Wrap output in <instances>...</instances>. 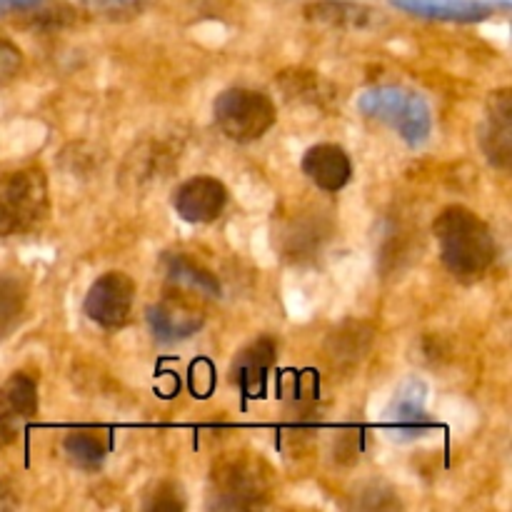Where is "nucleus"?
I'll return each mask as SVG.
<instances>
[{
    "label": "nucleus",
    "instance_id": "1",
    "mask_svg": "<svg viewBox=\"0 0 512 512\" xmlns=\"http://www.w3.org/2000/svg\"><path fill=\"white\" fill-rule=\"evenodd\" d=\"M433 233L448 273L463 283L485 278L498 258V245L483 218L463 205H450L438 215Z\"/></svg>",
    "mask_w": 512,
    "mask_h": 512
},
{
    "label": "nucleus",
    "instance_id": "10",
    "mask_svg": "<svg viewBox=\"0 0 512 512\" xmlns=\"http://www.w3.org/2000/svg\"><path fill=\"white\" fill-rule=\"evenodd\" d=\"M303 173L325 193H338L353 178V160L340 145L320 143L305 150Z\"/></svg>",
    "mask_w": 512,
    "mask_h": 512
},
{
    "label": "nucleus",
    "instance_id": "17",
    "mask_svg": "<svg viewBox=\"0 0 512 512\" xmlns=\"http://www.w3.org/2000/svg\"><path fill=\"white\" fill-rule=\"evenodd\" d=\"M63 453L68 455L75 468L98 470L108 455V443L100 433L93 430H75L63 438Z\"/></svg>",
    "mask_w": 512,
    "mask_h": 512
},
{
    "label": "nucleus",
    "instance_id": "22",
    "mask_svg": "<svg viewBox=\"0 0 512 512\" xmlns=\"http://www.w3.org/2000/svg\"><path fill=\"white\" fill-rule=\"evenodd\" d=\"M45 0H0V13L8 10H38Z\"/></svg>",
    "mask_w": 512,
    "mask_h": 512
},
{
    "label": "nucleus",
    "instance_id": "3",
    "mask_svg": "<svg viewBox=\"0 0 512 512\" xmlns=\"http://www.w3.org/2000/svg\"><path fill=\"white\" fill-rule=\"evenodd\" d=\"M48 180L40 168H20L0 178V238L25 235L48 213Z\"/></svg>",
    "mask_w": 512,
    "mask_h": 512
},
{
    "label": "nucleus",
    "instance_id": "16",
    "mask_svg": "<svg viewBox=\"0 0 512 512\" xmlns=\"http://www.w3.org/2000/svg\"><path fill=\"white\" fill-rule=\"evenodd\" d=\"M25 285L18 275L0 273V343L18 330L25 315Z\"/></svg>",
    "mask_w": 512,
    "mask_h": 512
},
{
    "label": "nucleus",
    "instance_id": "18",
    "mask_svg": "<svg viewBox=\"0 0 512 512\" xmlns=\"http://www.w3.org/2000/svg\"><path fill=\"white\" fill-rule=\"evenodd\" d=\"M278 88L288 100H305V103H318L320 95H325L323 80L310 70H283Z\"/></svg>",
    "mask_w": 512,
    "mask_h": 512
},
{
    "label": "nucleus",
    "instance_id": "5",
    "mask_svg": "<svg viewBox=\"0 0 512 512\" xmlns=\"http://www.w3.org/2000/svg\"><path fill=\"white\" fill-rule=\"evenodd\" d=\"M210 483L215 493L213 505L223 510L260 508L270 493L268 470L258 460L245 455L220 460L210 475Z\"/></svg>",
    "mask_w": 512,
    "mask_h": 512
},
{
    "label": "nucleus",
    "instance_id": "19",
    "mask_svg": "<svg viewBox=\"0 0 512 512\" xmlns=\"http://www.w3.org/2000/svg\"><path fill=\"white\" fill-rule=\"evenodd\" d=\"M308 15L328 25H355V28H360V25L368 23L370 10L353 3H318L310 5Z\"/></svg>",
    "mask_w": 512,
    "mask_h": 512
},
{
    "label": "nucleus",
    "instance_id": "12",
    "mask_svg": "<svg viewBox=\"0 0 512 512\" xmlns=\"http://www.w3.org/2000/svg\"><path fill=\"white\" fill-rule=\"evenodd\" d=\"M148 323L153 330V338L158 343H180V340L190 338V335L198 333L203 328L205 318L200 310H195L193 305L183 303V298L175 300H163L158 305H150L148 308Z\"/></svg>",
    "mask_w": 512,
    "mask_h": 512
},
{
    "label": "nucleus",
    "instance_id": "23",
    "mask_svg": "<svg viewBox=\"0 0 512 512\" xmlns=\"http://www.w3.org/2000/svg\"><path fill=\"white\" fill-rule=\"evenodd\" d=\"M13 505H15L13 493H10V490L5 488V485H0V510H3V508H13Z\"/></svg>",
    "mask_w": 512,
    "mask_h": 512
},
{
    "label": "nucleus",
    "instance_id": "7",
    "mask_svg": "<svg viewBox=\"0 0 512 512\" xmlns=\"http://www.w3.org/2000/svg\"><path fill=\"white\" fill-rule=\"evenodd\" d=\"M38 415V385L28 373H15L0 385V448L18 438L20 428Z\"/></svg>",
    "mask_w": 512,
    "mask_h": 512
},
{
    "label": "nucleus",
    "instance_id": "20",
    "mask_svg": "<svg viewBox=\"0 0 512 512\" xmlns=\"http://www.w3.org/2000/svg\"><path fill=\"white\" fill-rule=\"evenodd\" d=\"M23 68V53L15 43L0 38V85H8Z\"/></svg>",
    "mask_w": 512,
    "mask_h": 512
},
{
    "label": "nucleus",
    "instance_id": "6",
    "mask_svg": "<svg viewBox=\"0 0 512 512\" xmlns=\"http://www.w3.org/2000/svg\"><path fill=\"white\" fill-rule=\"evenodd\" d=\"M135 303V283L120 270L103 273L85 295L83 310L103 330H118L130 320Z\"/></svg>",
    "mask_w": 512,
    "mask_h": 512
},
{
    "label": "nucleus",
    "instance_id": "21",
    "mask_svg": "<svg viewBox=\"0 0 512 512\" xmlns=\"http://www.w3.org/2000/svg\"><path fill=\"white\" fill-rule=\"evenodd\" d=\"M88 3V8L98 10V13H123V10H130L138 5V0H85Z\"/></svg>",
    "mask_w": 512,
    "mask_h": 512
},
{
    "label": "nucleus",
    "instance_id": "8",
    "mask_svg": "<svg viewBox=\"0 0 512 512\" xmlns=\"http://www.w3.org/2000/svg\"><path fill=\"white\" fill-rule=\"evenodd\" d=\"M225 203H228V190L218 178H208V175H198L190 178L175 190L173 208L185 223L205 225L213 223L223 215Z\"/></svg>",
    "mask_w": 512,
    "mask_h": 512
},
{
    "label": "nucleus",
    "instance_id": "13",
    "mask_svg": "<svg viewBox=\"0 0 512 512\" xmlns=\"http://www.w3.org/2000/svg\"><path fill=\"white\" fill-rule=\"evenodd\" d=\"M390 5L418 18L448 20V23H480L498 8L488 0H390Z\"/></svg>",
    "mask_w": 512,
    "mask_h": 512
},
{
    "label": "nucleus",
    "instance_id": "4",
    "mask_svg": "<svg viewBox=\"0 0 512 512\" xmlns=\"http://www.w3.org/2000/svg\"><path fill=\"white\" fill-rule=\"evenodd\" d=\"M218 128L235 143H253L260 140L278 120L275 103L260 90L230 88L218 95L213 105Z\"/></svg>",
    "mask_w": 512,
    "mask_h": 512
},
{
    "label": "nucleus",
    "instance_id": "9",
    "mask_svg": "<svg viewBox=\"0 0 512 512\" xmlns=\"http://www.w3.org/2000/svg\"><path fill=\"white\" fill-rule=\"evenodd\" d=\"M485 158L500 170L510 168L512 160V98L508 88H500L490 95L488 113H485L483 133H480Z\"/></svg>",
    "mask_w": 512,
    "mask_h": 512
},
{
    "label": "nucleus",
    "instance_id": "15",
    "mask_svg": "<svg viewBox=\"0 0 512 512\" xmlns=\"http://www.w3.org/2000/svg\"><path fill=\"white\" fill-rule=\"evenodd\" d=\"M163 268L165 275H168L173 283L185 285V288H193L195 293L213 295V298H220V283L208 268H203L195 260L185 258L180 253H165L163 255Z\"/></svg>",
    "mask_w": 512,
    "mask_h": 512
},
{
    "label": "nucleus",
    "instance_id": "2",
    "mask_svg": "<svg viewBox=\"0 0 512 512\" xmlns=\"http://www.w3.org/2000/svg\"><path fill=\"white\" fill-rule=\"evenodd\" d=\"M365 118L390 125L410 148H418L433 133V113L423 95L398 85H378L368 88L358 100Z\"/></svg>",
    "mask_w": 512,
    "mask_h": 512
},
{
    "label": "nucleus",
    "instance_id": "11",
    "mask_svg": "<svg viewBox=\"0 0 512 512\" xmlns=\"http://www.w3.org/2000/svg\"><path fill=\"white\" fill-rule=\"evenodd\" d=\"M433 428L428 408H425V385L410 380L398 390L390 405V435L398 440L423 438Z\"/></svg>",
    "mask_w": 512,
    "mask_h": 512
},
{
    "label": "nucleus",
    "instance_id": "14",
    "mask_svg": "<svg viewBox=\"0 0 512 512\" xmlns=\"http://www.w3.org/2000/svg\"><path fill=\"white\" fill-rule=\"evenodd\" d=\"M275 363V343L268 338L255 340L245 350H240L235 358L233 368H230V378L235 380L243 395H263L265 385H268V370Z\"/></svg>",
    "mask_w": 512,
    "mask_h": 512
}]
</instances>
